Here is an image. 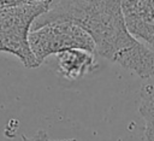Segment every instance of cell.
I'll list each match as a JSON object with an SVG mask.
<instances>
[{"label": "cell", "mask_w": 154, "mask_h": 141, "mask_svg": "<svg viewBox=\"0 0 154 141\" xmlns=\"http://www.w3.org/2000/svg\"><path fill=\"white\" fill-rule=\"evenodd\" d=\"M22 141H76V140L75 139H58V140H53L45 131H38V133H36L31 137H23Z\"/></svg>", "instance_id": "52a82bcc"}, {"label": "cell", "mask_w": 154, "mask_h": 141, "mask_svg": "<svg viewBox=\"0 0 154 141\" xmlns=\"http://www.w3.org/2000/svg\"><path fill=\"white\" fill-rule=\"evenodd\" d=\"M57 55L59 74L67 80H77L85 74L93 71L97 65L94 54L78 48L63 51Z\"/></svg>", "instance_id": "5b68a950"}, {"label": "cell", "mask_w": 154, "mask_h": 141, "mask_svg": "<svg viewBox=\"0 0 154 141\" xmlns=\"http://www.w3.org/2000/svg\"><path fill=\"white\" fill-rule=\"evenodd\" d=\"M29 45L38 65L49 55L71 48L95 52L91 37L71 22H52L31 29Z\"/></svg>", "instance_id": "3957f363"}, {"label": "cell", "mask_w": 154, "mask_h": 141, "mask_svg": "<svg viewBox=\"0 0 154 141\" xmlns=\"http://www.w3.org/2000/svg\"><path fill=\"white\" fill-rule=\"evenodd\" d=\"M52 22L78 25L91 37L95 52L117 64L140 42L126 29L120 0H51L48 10L34 22L31 29Z\"/></svg>", "instance_id": "6da1fadb"}, {"label": "cell", "mask_w": 154, "mask_h": 141, "mask_svg": "<svg viewBox=\"0 0 154 141\" xmlns=\"http://www.w3.org/2000/svg\"><path fill=\"white\" fill-rule=\"evenodd\" d=\"M128 31L154 52V0H120Z\"/></svg>", "instance_id": "277c9868"}, {"label": "cell", "mask_w": 154, "mask_h": 141, "mask_svg": "<svg viewBox=\"0 0 154 141\" xmlns=\"http://www.w3.org/2000/svg\"><path fill=\"white\" fill-rule=\"evenodd\" d=\"M138 111L144 119V135L147 140L154 141V81L142 87Z\"/></svg>", "instance_id": "8992f818"}, {"label": "cell", "mask_w": 154, "mask_h": 141, "mask_svg": "<svg viewBox=\"0 0 154 141\" xmlns=\"http://www.w3.org/2000/svg\"><path fill=\"white\" fill-rule=\"evenodd\" d=\"M49 2L51 0H18L0 7V52L16 55L28 69L37 67L29 34L34 22L48 10Z\"/></svg>", "instance_id": "7a4b0ae2"}]
</instances>
